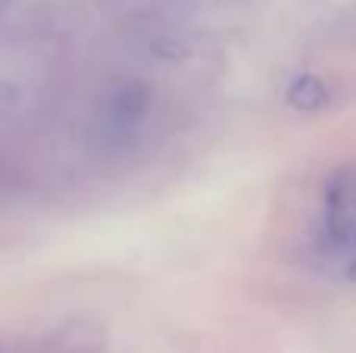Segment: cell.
Returning <instances> with one entry per match:
<instances>
[{"instance_id":"277c9868","label":"cell","mask_w":356,"mask_h":353,"mask_svg":"<svg viewBox=\"0 0 356 353\" xmlns=\"http://www.w3.org/2000/svg\"><path fill=\"white\" fill-rule=\"evenodd\" d=\"M350 279L356 281V256H353V263H350Z\"/></svg>"},{"instance_id":"7a4b0ae2","label":"cell","mask_w":356,"mask_h":353,"mask_svg":"<svg viewBox=\"0 0 356 353\" xmlns=\"http://www.w3.org/2000/svg\"><path fill=\"white\" fill-rule=\"evenodd\" d=\"M150 106H154V91L144 81H125L116 91L106 97V129L116 131V135H129V131L141 129L144 119L150 116Z\"/></svg>"},{"instance_id":"3957f363","label":"cell","mask_w":356,"mask_h":353,"mask_svg":"<svg viewBox=\"0 0 356 353\" xmlns=\"http://www.w3.org/2000/svg\"><path fill=\"white\" fill-rule=\"evenodd\" d=\"M328 97H332V91H328V85L319 75H297L288 85V94H284V100H288L294 110H303V113L322 110V106L328 104Z\"/></svg>"},{"instance_id":"6da1fadb","label":"cell","mask_w":356,"mask_h":353,"mask_svg":"<svg viewBox=\"0 0 356 353\" xmlns=\"http://www.w3.org/2000/svg\"><path fill=\"white\" fill-rule=\"evenodd\" d=\"M325 235L334 247H356V163H347L325 185Z\"/></svg>"}]
</instances>
